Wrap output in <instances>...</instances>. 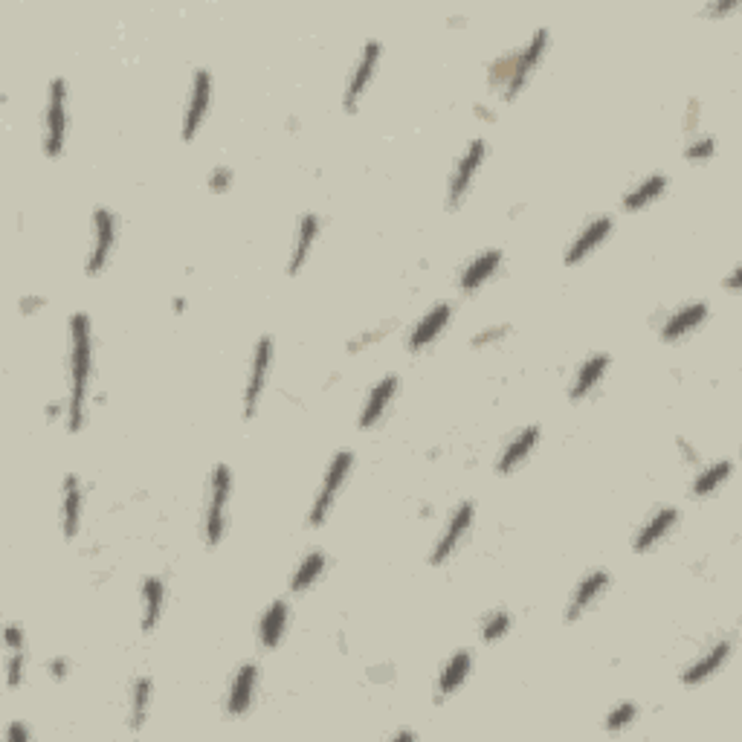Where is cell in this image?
I'll return each instance as SVG.
<instances>
[{
	"instance_id": "6da1fadb",
	"label": "cell",
	"mask_w": 742,
	"mask_h": 742,
	"mask_svg": "<svg viewBox=\"0 0 742 742\" xmlns=\"http://www.w3.org/2000/svg\"><path fill=\"white\" fill-rule=\"evenodd\" d=\"M67 412L64 424L70 432H82L87 424V403H90V383H93V322L85 311H76L67 322Z\"/></svg>"
},
{
	"instance_id": "7a4b0ae2",
	"label": "cell",
	"mask_w": 742,
	"mask_h": 742,
	"mask_svg": "<svg viewBox=\"0 0 742 742\" xmlns=\"http://www.w3.org/2000/svg\"><path fill=\"white\" fill-rule=\"evenodd\" d=\"M232 470L227 464H218L209 476V490H206V508H203V543L209 548H218L227 537L229 522V502H232Z\"/></svg>"
},
{
	"instance_id": "3957f363",
	"label": "cell",
	"mask_w": 742,
	"mask_h": 742,
	"mask_svg": "<svg viewBox=\"0 0 742 742\" xmlns=\"http://www.w3.org/2000/svg\"><path fill=\"white\" fill-rule=\"evenodd\" d=\"M351 470H354V453L351 450H340V453L331 456L328 467H325V476L319 482V490H316L314 502H311V511H308V525L311 528H322L331 519V511H334L343 487L351 479Z\"/></svg>"
},
{
	"instance_id": "277c9868",
	"label": "cell",
	"mask_w": 742,
	"mask_h": 742,
	"mask_svg": "<svg viewBox=\"0 0 742 742\" xmlns=\"http://www.w3.org/2000/svg\"><path fill=\"white\" fill-rule=\"evenodd\" d=\"M70 87L64 76H56L47 87V108H44V122H41V148L47 157H61L67 145V131H70Z\"/></svg>"
},
{
	"instance_id": "5b68a950",
	"label": "cell",
	"mask_w": 742,
	"mask_h": 742,
	"mask_svg": "<svg viewBox=\"0 0 742 742\" xmlns=\"http://www.w3.org/2000/svg\"><path fill=\"white\" fill-rule=\"evenodd\" d=\"M90 229L93 235H90V250L85 258V276H99L111 264L116 244H119V218L114 209L96 206L90 218Z\"/></svg>"
},
{
	"instance_id": "8992f818",
	"label": "cell",
	"mask_w": 742,
	"mask_h": 742,
	"mask_svg": "<svg viewBox=\"0 0 742 742\" xmlns=\"http://www.w3.org/2000/svg\"><path fill=\"white\" fill-rule=\"evenodd\" d=\"M487 154H490V148H487L482 137H476L473 143L461 151V157H458L456 166H453V174H450V186H447V209L450 212H458L464 206V200L470 198L473 183H476L482 166L487 163Z\"/></svg>"
},
{
	"instance_id": "52a82bcc",
	"label": "cell",
	"mask_w": 742,
	"mask_h": 742,
	"mask_svg": "<svg viewBox=\"0 0 742 742\" xmlns=\"http://www.w3.org/2000/svg\"><path fill=\"white\" fill-rule=\"evenodd\" d=\"M273 360H276V343L270 334L258 337L253 345V357H250V371H247V383H244V421H253L258 412V403L264 398V389H267V380H270V369H273Z\"/></svg>"
},
{
	"instance_id": "ba28073f",
	"label": "cell",
	"mask_w": 742,
	"mask_h": 742,
	"mask_svg": "<svg viewBox=\"0 0 742 742\" xmlns=\"http://www.w3.org/2000/svg\"><path fill=\"white\" fill-rule=\"evenodd\" d=\"M548 41H551V32L545 27H540L528 41H525V47L522 50H516L514 53V73H511V82L505 85L502 90V99L505 102H514L519 99V93L528 87V82L534 79V73H537V67H540V61L548 53Z\"/></svg>"
},
{
	"instance_id": "9c48e42d",
	"label": "cell",
	"mask_w": 742,
	"mask_h": 742,
	"mask_svg": "<svg viewBox=\"0 0 742 742\" xmlns=\"http://www.w3.org/2000/svg\"><path fill=\"white\" fill-rule=\"evenodd\" d=\"M380 58H383V44L377 38H369L360 50V58L345 82V93H343V111L345 114H357L360 111V102L366 96V90L374 82L377 76V67H380Z\"/></svg>"
},
{
	"instance_id": "30bf717a",
	"label": "cell",
	"mask_w": 742,
	"mask_h": 742,
	"mask_svg": "<svg viewBox=\"0 0 742 742\" xmlns=\"http://www.w3.org/2000/svg\"><path fill=\"white\" fill-rule=\"evenodd\" d=\"M212 96H215V79L206 67H198L192 76V93L183 108V125H180V140L192 143L200 134L206 116L212 111Z\"/></svg>"
},
{
	"instance_id": "8fae6325",
	"label": "cell",
	"mask_w": 742,
	"mask_h": 742,
	"mask_svg": "<svg viewBox=\"0 0 742 742\" xmlns=\"http://www.w3.org/2000/svg\"><path fill=\"white\" fill-rule=\"evenodd\" d=\"M473 522H476V505H473L470 499L458 502L456 508H453V514H450V519H447V525H444V531L438 534V540H435L432 551H429V563H432V566L450 563L453 554H456L458 548H461V543H464V537L470 534Z\"/></svg>"
},
{
	"instance_id": "7c38bea8",
	"label": "cell",
	"mask_w": 742,
	"mask_h": 742,
	"mask_svg": "<svg viewBox=\"0 0 742 742\" xmlns=\"http://www.w3.org/2000/svg\"><path fill=\"white\" fill-rule=\"evenodd\" d=\"M258 682H261V667H258L256 661H244V664L235 670L232 682H229L227 705H224V708H227V716L238 719V716H247L253 711Z\"/></svg>"
},
{
	"instance_id": "4fadbf2b",
	"label": "cell",
	"mask_w": 742,
	"mask_h": 742,
	"mask_svg": "<svg viewBox=\"0 0 742 742\" xmlns=\"http://www.w3.org/2000/svg\"><path fill=\"white\" fill-rule=\"evenodd\" d=\"M609 586H612V574L606 569H592L589 574H583L566 603V624H577L606 595Z\"/></svg>"
},
{
	"instance_id": "5bb4252c",
	"label": "cell",
	"mask_w": 742,
	"mask_h": 742,
	"mask_svg": "<svg viewBox=\"0 0 742 742\" xmlns=\"http://www.w3.org/2000/svg\"><path fill=\"white\" fill-rule=\"evenodd\" d=\"M450 319H453V305H450V302H435L427 314L421 316V319L409 328L406 351H409V354H421V351H427L429 345L435 343V340L447 331Z\"/></svg>"
},
{
	"instance_id": "9a60e30c",
	"label": "cell",
	"mask_w": 742,
	"mask_h": 742,
	"mask_svg": "<svg viewBox=\"0 0 742 742\" xmlns=\"http://www.w3.org/2000/svg\"><path fill=\"white\" fill-rule=\"evenodd\" d=\"M398 389H400L398 374H386V377H380V380L371 386L369 392H366L363 409H360V421H357L363 432H369V429L380 427V424H383V418H386L389 406H392L395 398H398Z\"/></svg>"
},
{
	"instance_id": "2e32d148",
	"label": "cell",
	"mask_w": 742,
	"mask_h": 742,
	"mask_svg": "<svg viewBox=\"0 0 742 742\" xmlns=\"http://www.w3.org/2000/svg\"><path fill=\"white\" fill-rule=\"evenodd\" d=\"M731 656H734V644L728 638L716 641L702 656L696 658V661H690L685 670H682V685L699 687L705 685V682H711L716 673L725 670V664L731 661Z\"/></svg>"
},
{
	"instance_id": "e0dca14e",
	"label": "cell",
	"mask_w": 742,
	"mask_h": 742,
	"mask_svg": "<svg viewBox=\"0 0 742 742\" xmlns=\"http://www.w3.org/2000/svg\"><path fill=\"white\" fill-rule=\"evenodd\" d=\"M58 519H61V537L70 543L79 537L82 528V508H85V487L76 473H67L61 479V505H58Z\"/></svg>"
},
{
	"instance_id": "ac0fdd59",
	"label": "cell",
	"mask_w": 742,
	"mask_h": 742,
	"mask_svg": "<svg viewBox=\"0 0 742 742\" xmlns=\"http://www.w3.org/2000/svg\"><path fill=\"white\" fill-rule=\"evenodd\" d=\"M612 229H615V221H612L609 215H598V218H592L586 227L580 229V232L571 238L569 250H566V267H577V264H583V261L592 256L598 247H603V244L609 241Z\"/></svg>"
},
{
	"instance_id": "d6986e66",
	"label": "cell",
	"mask_w": 742,
	"mask_h": 742,
	"mask_svg": "<svg viewBox=\"0 0 742 742\" xmlns=\"http://www.w3.org/2000/svg\"><path fill=\"white\" fill-rule=\"evenodd\" d=\"M540 438H543V429L537 424H528L516 432L514 438L502 447V453L496 458V473L499 476H511L514 470H519L528 458L534 456V450L540 447Z\"/></svg>"
},
{
	"instance_id": "ffe728a7",
	"label": "cell",
	"mask_w": 742,
	"mask_h": 742,
	"mask_svg": "<svg viewBox=\"0 0 742 742\" xmlns=\"http://www.w3.org/2000/svg\"><path fill=\"white\" fill-rule=\"evenodd\" d=\"M319 235H322V218L316 212H305L296 221L293 247H290V256H287V276H299L302 273V267L308 264V258L314 253Z\"/></svg>"
},
{
	"instance_id": "44dd1931",
	"label": "cell",
	"mask_w": 742,
	"mask_h": 742,
	"mask_svg": "<svg viewBox=\"0 0 742 742\" xmlns=\"http://www.w3.org/2000/svg\"><path fill=\"white\" fill-rule=\"evenodd\" d=\"M708 316H711L708 302H687V305H682L679 311H673L661 322V343L685 340V337H690L693 331H699L708 322Z\"/></svg>"
},
{
	"instance_id": "7402d4cb",
	"label": "cell",
	"mask_w": 742,
	"mask_h": 742,
	"mask_svg": "<svg viewBox=\"0 0 742 742\" xmlns=\"http://www.w3.org/2000/svg\"><path fill=\"white\" fill-rule=\"evenodd\" d=\"M473 673V653L470 650H456L453 656L447 658V664L441 667L438 679H435V702H447L450 696H456L461 687L467 685Z\"/></svg>"
},
{
	"instance_id": "603a6c76",
	"label": "cell",
	"mask_w": 742,
	"mask_h": 742,
	"mask_svg": "<svg viewBox=\"0 0 742 742\" xmlns=\"http://www.w3.org/2000/svg\"><path fill=\"white\" fill-rule=\"evenodd\" d=\"M609 366H612V357L606 354V351H598V354H592V357H586L577 371H574V377H571V386H569V398L577 403V400H586L595 389H598L600 383L606 380V374H609Z\"/></svg>"
},
{
	"instance_id": "cb8c5ba5",
	"label": "cell",
	"mask_w": 742,
	"mask_h": 742,
	"mask_svg": "<svg viewBox=\"0 0 742 742\" xmlns=\"http://www.w3.org/2000/svg\"><path fill=\"white\" fill-rule=\"evenodd\" d=\"M679 525V508H658L632 537V551L635 554H650L661 540H667V534H673V528Z\"/></svg>"
},
{
	"instance_id": "d4e9b609",
	"label": "cell",
	"mask_w": 742,
	"mask_h": 742,
	"mask_svg": "<svg viewBox=\"0 0 742 742\" xmlns=\"http://www.w3.org/2000/svg\"><path fill=\"white\" fill-rule=\"evenodd\" d=\"M502 250H496V247H490V250H482L479 256L473 258L464 270H461V276H458V290L461 293H476L479 287H485L499 270H502Z\"/></svg>"
},
{
	"instance_id": "484cf974",
	"label": "cell",
	"mask_w": 742,
	"mask_h": 742,
	"mask_svg": "<svg viewBox=\"0 0 742 742\" xmlns=\"http://www.w3.org/2000/svg\"><path fill=\"white\" fill-rule=\"evenodd\" d=\"M287 627H290V606L287 600H273L261 618H258V641L264 650H276L285 641Z\"/></svg>"
},
{
	"instance_id": "4316f807",
	"label": "cell",
	"mask_w": 742,
	"mask_h": 742,
	"mask_svg": "<svg viewBox=\"0 0 742 742\" xmlns=\"http://www.w3.org/2000/svg\"><path fill=\"white\" fill-rule=\"evenodd\" d=\"M664 192H667V177L661 172L647 174V177H641V180L629 189L627 195L621 198V209H624V212H644V209H650Z\"/></svg>"
},
{
	"instance_id": "83f0119b",
	"label": "cell",
	"mask_w": 742,
	"mask_h": 742,
	"mask_svg": "<svg viewBox=\"0 0 742 742\" xmlns=\"http://www.w3.org/2000/svg\"><path fill=\"white\" fill-rule=\"evenodd\" d=\"M166 600H169V589L166 580L151 574L143 583V632H154L160 627L163 615H166Z\"/></svg>"
},
{
	"instance_id": "f1b7e54d",
	"label": "cell",
	"mask_w": 742,
	"mask_h": 742,
	"mask_svg": "<svg viewBox=\"0 0 742 742\" xmlns=\"http://www.w3.org/2000/svg\"><path fill=\"white\" fill-rule=\"evenodd\" d=\"M328 571V554L325 551H308L302 557V563L290 574V592L293 595H305L308 589H314L322 580V574Z\"/></svg>"
},
{
	"instance_id": "f546056e",
	"label": "cell",
	"mask_w": 742,
	"mask_h": 742,
	"mask_svg": "<svg viewBox=\"0 0 742 742\" xmlns=\"http://www.w3.org/2000/svg\"><path fill=\"white\" fill-rule=\"evenodd\" d=\"M731 476H734V461H731V458L714 461V464H708L702 473H696V479H693V485H690V496H693V499L714 496L716 490L725 485Z\"/></svg>"
},
{
	"instance_id": "4dcf8cb0",
	"label": "cell",
	"mask_w": 742,
	"mask_h": 742,
	"mask_svg": "<svg viewBox=\"0 0 742 742\" xmlns=\"http://www.w3.org/2000/svg\"><path fill=\"white\" fill-rule=\"evenodd\" d=\"M151 699H154V682L148 676H137L131 685V705H128V728L131 731H143L148 722V711H151Z\"/></svg>"
},
{
	"instance_id": "1f68e13d",
	"label": "cell",
	"mask_w": 742,
	"mask_h": 742,
	"mask_svg": "<svg viewBox=\"0 0 742 742\" xmlns=\"http://www.w3.org/2000/svg\"><path fill=\"white\" fill-rule=\"evenodd\" d=\"M511 629H514V615L508 609H493V612H487L485 618H482L479 635H482L485 644H496V641L508 638Z\"/></svg>"
},
{
	"instance_id": "d6a6232c",
	"label": "cell",
	"mask_w": 742,
	"mask_h": 742,
	"mask_svg": "<svg viewBox=\"0 0 742 742\" xmlns=\"http://www.w3.org/2000/svg\"><path fill=\"white\" fill-rule=\"evenodd\" d=\"M635 719H638V705L635 702H618L603 719V728H606V734H621V731H627L629 725H635Z\"/></svg>"
},
{
	"instance_id": "836d02e7",
	"label": "cell",
	"mask_w": 742,
	"mask_h": 742,
	"mask_svg": "<svg viewBox=\"0 0 742 742\" xmlns=\"http://www.w3.org/2000/svg\"><path fill=\"white\" fill-rule=\"evenodd\" d=\"M716 154V140L711 134H693L685 145V160L687 163H708L714 160Z\"/></svg>"
},
{
	"instance_id": "e575fe53",
	"label": "cell",
	"mask_w": 742,
	"mask_h": 742,
	"mask_svg": "<svg viewBox=\"0 0 742 742\" xmlns=\"http://www.w3.org/2000/svg\"><path fill=\"white\" fill-rule=\"evenodd\" d=\"M511 334H514V328H511V325H505V322H499V325H485L482 331H476V334H473L470 345H473V348H496V345L505 343Z\"/></svg>"
},
{
	"instance_id": "d590c367",
	"label": "cell",
	"mask_w": 742,
	"mask_h": 742,
	"mask_svg": "<svg viewBox=\"0 0 742 742\" xmlns=\"http://www.w3.org/2000/svg\"><path fill=\"white\" fill-rule=\"evenodd\" d=\"M511 73H514V53H502L487 64V82L493 87L505 90V85L511 82Z\"/></svg>"
},
{
	"instance_id": "8d00e7d4",
	"label": "cell",
	"mask_w": 742,
	"mask_h": 742,
	"mask_svg": "<svg viewBox=\"0 0 742 742\" xmlns=\"http://www.w3.org/2000/svg\"><path fill=\"white\" fill-rule=\"evenodd\" d=\"M27 679V650H9L6 658V685L9 690H18Z\"/></svg>"
},
{
	"instance_id": "74e56055",
	"label": "cell",
	"mask_w": 742,
	"mask_h": 742,
	"mask_svg": "<svg viewBox=\"0 0 742 742\" xmlns=\"http://www.w3.org/2000/svg\"><path fill=\"white\" fill-rule=\"evenodd\" d=\"M389 334V325H374V328H366L363 334H357L354 340H348L345 343V351L348 354H360V351H366L371 345H377L383 337Z\"/></svg>"
},
{
	"instance_id": "f35d334b",
	"label": "cell",
	"mask_w": 742,
	"mask_h": 742,
	"mask_svg": "<svg viewBox=\"0 0 742 742\" xmlns=\"http://www.w3.org/2000/svg\"><path fill=\"white\" fill-rule=\"evenodd\" d=\"M232 183H235V172L229 169V166H215L209 177H206V186H209V192H215V195H224L232 189Z\"/></svg>"
},
{
	"instance_id": "ab89813d",
	"label": "cell",
	"mask_w": 742,
	"mask_h": 742,
	"mask_svg": "<svg viewBox=\"0 0 742 742\" xmlns=\"http://www.w3.org/2000/svg\"><path fill=\"white\" fill-rule=\"evenodd\" d=\"M3 641H6V650H27V635H24V627L18 624H6Z\"/></svg>"
},
{
	"instance_id": "60d3db41",
	"label": "cell",
	"mask_w": 742,
	"mask_h": 742,
	"mask_svg": "<svg viewBox=\"0 0 742 742\" xmlns=\"http://www.w3.org/2000/svg\"><path fill=\"white\" fill-rule=\"evenodd\" d=\"M70 670H73V661H70L67 656L50 658V664H47V673H50V679H53V682H64V679H70Z\"/></svg>"
},
{
	"instance_id": "b9f144b4",
	"label": "cell",
	"mask_w": 742,
	"mask_h": 742,
	"mask_svg": "<svg viewBox=\"0 0 742 742\" xmlns=\"http://www.w3.org/2000/svg\"><path fill=\"white\" fill-rule=\"evenodd\" d=\"M699 114H702V105L696 102V99H690L687 102V116H685V131L693 137L696 134V128H699Z\"/></svg>"
},
{
	"instance_id": "7bdbcfd3",
	"label": "cell",
	"mask_w": 742,
	"mask_h": 742,
	"mask_svg": "<svg viewBox=\"0 0 742 742\" xmlns=\"http://www.w3.org/2000/svg\"><path fill=\"white\" fill-rule=\"evenodd\" d=\"M44 308H47V299H44V296H35V293H32V296H24V299H21V314L24 316H35L38 311H44Z\"/></svg>"
},
{
	"instance_id": "ee69618b",
	"label": "cell",
	"mask_w": 742,
	"mask_h": 742,
	"mask_svg": "<svg viewBox=\"0 0 742 742\" xmlns=\"http://www.w3.org/2000/svg\"><path fill=\"white\" fill-rule=\"evenodd\" d=\"M676 447H679V453H682V458H685V464H690V467H696V464H699V450H696L687 438H676Z\"/></svg>"
},
{
	"instance_id": "f6af8a7d",
	"label": "cell",
	"mask_w": 742,
	"mask_h": 742,
	"mask_svg": "<svg viewBox=\"0 0 742 742\" xmlns=\"http://www.w3.org/2000/svg\"><path fill=\"white\" fill-rule=\"evenodd\" d=\"M6 742H29V728L21 722V719H15V722L9 725V731H6Z\"/></svg>"
},
{
	"instance_id": "bcb514c9",
	"label": "cell",
	"mask_w": 742,
	"mask_h": 742,
	"mask_svg": "<svg viewBox=\"0 0 742 742\" xmlns=\"http://www.w3.org/2000/svg\"><path fill=\"white\" fill-rule=\"evenodd\" d=\"M740 6V0H725V3H711L708 6V15H728Z\"/></svg>"
},
{
	"instance_id": "7dc6e473",
	"label": "cell",
	"mask_w": 742,
	"mask_h": 742,
	"mask_svg": "<svg viewBox=\"0 0 742 742\" xmlns=\"http://www.w3.org/2000/svg\"><path fill=\"white\" fill-rule=\"evenodd\" d=\"M740 282H742V270L740 267H734V270L728 273V279H725V285L722 287H725L728 293H737V290H740Z\"/></svg>"
},
{
	"instance_id": "c3c4849f",
	"label": "cell",
	"mask_w": 742,
	"mask_h": 742,
	"mask_svg": "<svg viewBox=\"0 0 742 742\" xmlns=\"http://www.w3.org/2000/svg\"><path fill=\"white\" fill-rule=\"evenodd\" d=\"M476 114H479V119H485V122H493V119H496L493 108H485V105H476Z\"/></svg>"
},
{
	"instance_id": "681fc988",
	"label": "cell",
	"mask_w": 742,
	"mask_h": 742,
	"mask_svg": "<svg viewBox=\"0 0 742 742\" xmlns=\"http://www.w3.org/2000/svg\"><path fill=\"white\" fill-rule=\"evenodd\" d=\"M392 740H418V734L415 731H395Z\"/></svg>"
},
{
	"instance_id": "f907efd6",
	"label": "cell",
	"mask_w": 742,
	"mask_h": 742,
	"mask_svg": "<svg viewBox=\"0 0 742 742\" xmlns=\"http://www.w3.org/2000/svg\"><path fill=\"white\" fill-rule=\"evenodd\" d=\"M186 311V299L183 296H174V314H183Z\"/></svg>"
}]
</instances>
